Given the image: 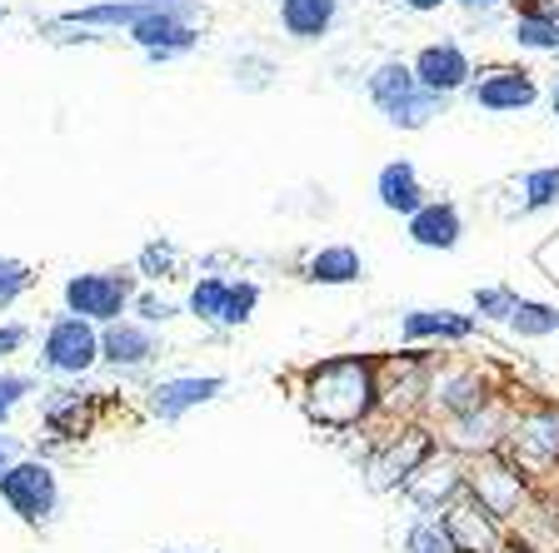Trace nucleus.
I'll list each match as a JSON object with an SVG mask.
<instances>
[{
  "instance_id": "1",
  "label": "nucleus",
  "mask_w": 559,
  "mask_h": 553,
  "mask_svg": "<svg viewBox=\"0 0 559 553\" xmlns=\"http://www.w3.org/2000/svg\"><path fill=\"white\" fill-rule=\"evenodd\" d=\"M295 404L320 429H370L380 424V359L374 354H330L295 374Z\"/></svg>"
},
{
  "instance_id": "2",
  "label": "nucleus",
  "mask_w": 559,
  "mask_h": 553,
  "mask_svg": "<svg viewBox=\"0 0 559 553\" xmlns=\"http://www.w3.org/2000/svg\"><path fill=\"white\" fill-rule=\"evenodd\" d=\"M500 454L520 464L535 484L555 479L559 473V399H514Z\"/></svg>"
},
{
  "instance_id": "3",
  "label": "nucleus",
  "mask_w": 559,
  "mask_h": 553,
  "mask_svg": "<svg viewBox=\"0 0 559 553\" xmlns=\"http://www.w3.org/2000/svg\"><path fill=\"white\" fill-rule=\"evenodd\" d=\"M365 95H370V105L384 116V125H395V130H425L435 116L450 110V100L425 91V85L415 81L409 60H400V56H384L380 65L365 75Z\"/></svg>"
},
{
  "instance_id": "4",
  "label": "nucleus",
  "mask_w": 559,
  "mask_h": 553,
  "mask_svg": "<svg viewBox=\"0 0 559 553\" xmlns=\"http://www.w3.org/2000/svg\"><path fill=\"white\" fill-rule=\"evenodd\" d=\"M440 449L430 419H405V424H384V434H374L370 454H365V484L374 494H400L405 479Z\"/></svg>"
},
{
  "instance_id": "5",
  "label": "nucleus",
  "mask_w": 559,
  "mask_h": 553,
  "mask_svg": "<svg viewBox=\"0 0 559 553\" xmlns=\"http://www.w3.org/2000/svg\"><path fill=\"white\" fill-rule=\"evenodd\" d=\"M510 394L500 384V374L479 359H435V374H430V399H425V419H460V414H475L485 409L489 399Z\"/></svg>"
},
{
  "instance_id": "6",
  "label": "nucleus",
  "mask_w": 559,
  "mask_h": 553,
  "mask_svg": "<svg viewBox=\"0 0 559 553\" xmlns=\"http://www.w3.org/2000/svg\"><path fill=\"white\" fill-rule=\"evenodd\" d=\"M465 494L485 508L489 519L514 524V519H524V514L535 508V479H530V473H524L514 459H504V454L495 449V454L469 459Z\"/></svg>"
},
{
  "instance_id": "7",
  "label": "nucleus",
  "mask_w": 559,
  "mask_h": 553,
  "mask_svg": "<svg viewBox=\"0 0 559 553\" xmlns=\"http://www.w3.org/2000/svg\"><path fill=\"white\" fill-rule=\"evenodd\" d=\"M430 374H435V354H425V349L405 345L400 354H384L380 359V424L425 419Z\"/></svg>"
},
{
  "instance_id": "8",
  "label": "nucleus",
  "mask_w": 559,
  "mask_h": 553,
  "mask_svg": "<svg viewBox=\"0 0 559 553\" xmlns=\"http://www.w3.org/2000/svg\"><path fill=\"white\" fill-rule=\"evenodd\" d=\"M60 300H66V314H81L95 329L116 324L130 314L135 304V275L126 269H85V275H70L60 285Z\"/></svg>"
},
{
  "instance_id": "9",
  "label": "nucleus",
  "mask_w": 559,
  "mask_h": 553,
  "mask_svg": "<svg viewBox=\"0 0 559 553\" xmlns=\"http://www.w3.org/2000/svg\"><path fill=\"white\" fill-rule=\"evenodd\" d=\"M100 364V329L81 314H56L40 335V369L56 380H81Z\"/></svg>"
},
{
  "instance_id": "10",
  "label": "nucleus",
  "mask_w": 559,
  "mask_h": 553,
  "mask_svg": "<svg viewBox=\"0 0 559 553\" xmlns=\"http://www.w3.org/2000/svg\"><path fill=\"white\" fill-rule=\"evenodd\" d=\"M469 105L485 110V116H524L539 105V81L530 65H510V60H495V65H479L475 81H469Z\"/></svg>"
},
{
  "instance_id": "11",
  "label": "nucleus",
  "mask_w": 559,
  "mask_h": 553,
  "mask_svg": "<svg viewBox=\"0 0 559 553\" xmlns=\"http://www.w3.org/2000/svg\"><path fill=\"white\" fill-rule=\"evenodd\" d=\"M0 498L21 524H46L60 508V479L46 459H15L0 469Z\"/></svg>"
},
{
  "instance_id": "12",
  "label": "nucleus",
  "mask_w": 559,
  "mask_h": 553,
  "mask_svg": "<svg viewBox=\"0 0 559 553\" xmlns=\"http://www.w3.org/2000/svg\"><path fill=\"white\" fill-rule=\"evenodd\" d=\"M465 473H469V459H460L454 449H435L430 459H425V464H419V469L405 479V489H400V494H405L409 504L419 508V514L440 519L444 508H450L454 498L465 494Z\"/></svg>"
},
{
  "instance_id": "13",
  "label": "nucleus",
  "mask_w": 559,
  "mask_h": 553,
  "mask_svg": "<svg viewBox=\"0 0 559 553\" xmlns=\"http://www.w3.org/2000/svg\"><path fill=\"white\" fill-rule=\"evenodd\" d=\"M510 409H514V394H500V399H489L485 409H475V414L444 419V424H440V449H454L460 459H479V454H495V449L504 444V424H510Z\"/></svg>"
},
{
  "instance_id": "14",
  "label": "nucleus",
  "mask_w": 559,
  "mask_h": 553,
  "mask_svg": "<svg viewBox=\"0 0 559 553\" xmlns=\"http://www.w3.org/2000/svg\"><path fill=\"white\" fill-rule=\"evenodd\" d=\"M409 70H415V81L425 85V91L444 95V100L465 95L469 81H475V60H469V50L460 46V40H430V46H419Z\"/></svg>"
},
{
  "instance_id": "15",
  "label": "nucleus",
  "mask_w": 559,
  "mask_h": 553,
  "mask_svg": "<svg viewBox=\"0 0 559 553\" xmlns=\"http://www.w3.org/2000/svg\"><path fill=\"white\" fill-rule=\"evenodd\" d=\"M221 394H225L221 374H175V380H160L145 394V409H151L160 424H180L186 414H195L200 404H215Z\"/></svg>"
},
{
  "instance_id": "16",
  "label": "nucleus",
  "mask_w": 559,
  "mask_h": 553,
  "mask_svg": "<svg viewBox=\"0 0 559 553\" xmlns=\"http://www.w3.org/2000/svg\"><path fill=\"white\" fill-rule=\"evenodd\" d=\"M130 46L151 65H165V60H180L200 46V25L190 21H175V15H160V11H145L135 25H130Z\"/></svg>"
},
{
  "instance_id": "17",
  "label": "nucleus",
  "mask_w": 559,
  "mask_h": 553,
  "mask_svg": "<svg viewBox=\"0 0 559 553\" xmlns=\"http://www.w3.org/2000/svg\"><path fill=\"white\" fill-rule=\"evenodd\" d=\"M440 524H444V533H450L454 553H495L504 543V524L489 519L469 494L454 498V504L440 514Z\"/></svg>"
},
{
  "instance_id": "18",
  "label": "nucleus",
  "mask_w": 559,
  "mask_h": 553,
  "mask_svg": "<svg viewBox=\"0 0 559 553\" xmlns=\"http://www.w3.org/2000/svg\"><path fill=\"white\" fill-rule=\"evenodd\" d=\"M479 335V320L475 314H460V310H409L400 320V339L409 349H425V345H469Z\"/></svg>"
},
{
  "instance_id": "19",
  "label": "nucleus",
  "mask_w": 559,
  "mask_h": 553,
  "mask_svg": "<svg viewBox=\"0 0 559 553\" xmlns=\"http://www.w3.org/2000/svg\"><path fill=\"white\" fill-rule=\"evenodd\" d=\"M155 354H160V339H155L151 324L116 320V324H105V329H100V364L120 369V374H130V369H145Z\"/></svg>"
},
{
  "instance_id": "20",
  "label": "nucleus",
  "mask_w": 559,
  "mask_h": 553,
  "mask_svg": "<svg viewBox=\"0 0 559 553\" xmlns=\"http://www.w3.org/2000/svg\"><path fill=\"white\" fill-rule=\"evenodd\" d=\"M405 230H409V244H419V250L450 254L454 244L465 240V215H460L454 200H425V205L405 219Z\"/></svg>"
},
{
  "instance_id": "21",
  "label": "nucleus",
  "mask_w": 559,
  "mask_h": 553,
  "mask_svg": "<svg viewBox=\"0 0 559 553\" xmlns=\"http://www.w3.org/2000/svg\"><path fill=\"white\" fill-rule=\"evenodd\" d=\"M374 200H380V209L409 219L425 200H430V190H425V180H419V170L409 160H390V165H380V175H374Z\"/></svg>"
},
{
  "instance_id": "22",
  "label": "nucleus",
  "mask_w": 559,
  "mask_h": 553,
  "mask_svg": "<svg viewBox=\"0 0 559 553\" xmlns=\"http://www.w3.org/2000/svg\"><path fill=\"white\" fill-rule=\"evenodd\" d=\"M335 21H340V0H280V25L300 46L325 40L335 31Z\"/></svg>"
},
{
  "instance_id": "23",
  "label": "nucleus",
  "mask_w": 559,
  "mask_h": 553,
  "mask_svg": "<svg viewBox=\"0 0 559 553\" xmlns=\"http://www.w3.org/2000/svg\"><path fill=\"white\" fill-rule=\"evenodd\" d=\"M305 279H310V285H325V289L360 285L365 279V254L355 250V244H320V250L305 260Z\"/></svg>"
},
{
  "instance_id": "24",
  "label": "nucleus",
  "mask_w": 559,
  "mask_h": 553,
  "mask_svg": "<svg viewBox=\"0 0 559 553\" xmlns=\"http://www.w3.org/2000/svg\"><path fill=\"white\" fill-rule=\"evenodd\" d=\"M95 409H100V399L95 394H81V389H56L46 399V409H40V419H46V429L56 438H81L85 429L95 424Z\"/></svg>"
},
{
  "instance_id": "25",
  "label": "nucleus",
  "mask_w": 559,
  "mask_h": 553,
  "mask_svg": "<svg viewBox=\"0 0 559 553\" xmlns=\"http://www.w3.org/2000/svg\"><path fill=\"white\" fill-rule=\"evenodd\" d=\"M145 11H151L145 0H91V5L66 11L60 21L81 25V31H95V35H120V31H130V25H135Z\"/></svg>"
},
{
  "instance_id": "26",
  "label": "nucleus",
  "mask_w": 559,
  "mask_h": 553,
  "mask_svg": "<svg viewBox=\"0 0 559 553\" xmlns=\"http://www.w3.org/2000/svg\"><path fill=\"white\" fill-rule=\"evenodd\" d=\"M555 205H559V165H539V170L520 175L510 215H545Z\"/></svg>"
},
{
  "instance_id": "27",
  "label": "nucleus",
  "mask_w": 559,
  "mask_h": 553,
  "mask_svg": "<svg viewBox=\"0 0 559 553\" xmlns=\"http://www.w3.org/2000/svg\"><path fill=\"white\" fill-rule=\"evenodd\" d=\"M510 40L530 56H559V21L555 15H514Z\"/></svg>"
},
{
  "instance_id": "28",
  "label": "nucleus",
  "mask_w": 559,
  "mask_h": 553,
  "mask_svg": "<svg viewBox=\"0 0 559 553\" xmlns=\"http://www.w3.org/2000/svg\"><path fill=\"white\" fill-rule=\"evenodd\" d=\"M510 329L520 339H549V335H559V304L524 300V294H520V304H514V314H510Z\"/></svg>"
},
{
  "instance_id": "29",
  "label": "nucleus",
  "mask_w": 559,
  "mask_h": 553,
  "mask_svg": "<svg viewBox=\"0 0 559 553\" xmlns=\"http://www.w3.org/2000/svg\"><path fill=\"white\" fill-rule=\"evenodd\" d=\"M260 310V285L255 279H230L225 285V304H221V324L215 329H245Z\"/></svg>"
},
{
  "instance_id": "30",
  "label": "nucleus",
  "mask_w": 559,
  "mask_h": 553,
  "mask_svg": "<svg viewBox=\"0 0 559 553\" xmlns=\"http://www.w3.org/2000/svg\"><path fill=\"white\" fill-rule=\"evenodd\" d=\"M225 285H230L225 275H200L195 285H190V294H186V314H190V320H200V324H221Z\"/></svg>"
},
{
  "instance_id": "31",
  "label": "nucleus",
  "mask_w": 559,
  "mask_h": 553,
  "mask_svg": "<svg viewBox=\"0 0 559 553\" xmlns=\"http://www.w3.org/2000/svg\"><path fill=\"white\" fill-rule=\"evenodd\" d=\"M31 289H35V269L25 260H15V254H0V314L15 310Z\"/></svg>"
},
{
  "instance_id": "32",
  "label": "nucleus",
  "mask_w": 559,
  "mask_h": 553,
  "mask_svg": "<svg viewBox=\"0 0 559 553\" xmlns=\"http://www.w3.org/2000/svg\"><path fill=\"white\" fill-rule=\"evenodd\" d=\"M514 304H520V294H514L510 285H485V289H475V320H479V324H510Z\"/></svg>"
},
{
  "instance_id": "33",
  "label": "nucleus",
  "mask_w": 559,
  "mask_h": 553,
  "mask_svg": "<svg viewBox=\"0 0 559 553\" xmlns=\"http://www.w3.org/2000/svg\"><path fill=\"white\" fill-rule=\"evenodd\" d=\"M135 269H140V275H151V279H170L175 269H180V250H175L170 240H151V244H140Z\"/></svg>"
},
{
  "instance_id": "34",
  "label": "nucleus",
  "mask_w": 559,
  "mask_h": 553,
  "mask_svg": "<svg viewBox=\"0 0 559 553\" xmlns=\"http://www.w3.org/2000/svg\"><path fill=\"white\" fill-rule=\"evenodd\" d=\"M405 553H454V543L440 519H415L405 529Z\"/></svg>"
},
{
  "instance_id": "35",
  "label": "nucleus",
  "mask_w": 559,
  "mask_h": 553,
  "mask_svg": "<svg viewBox=\"0 0 559 553\" xmlns=\"http://www.w3.org/2000/svg\"><path fill=\"white\" fill-rule=\"evenodd\" d=\"M31 389H35L31 374H11V369H0V424H5V419H11L15 409H21L25 394H31Z\"/></svg>"
},
{
  "instance_id": "36",
  "label": "nucleus",
  "mask_w": 559,
  "mask_h": 553,
  "mask_svg": "<svg viewBox=\"0 0 559 553\" xmlns=\"http://www.w3.org/2000/svg\"><path fill=\"white\" fill-rule=\"evenodd\" d=\"M130 314H140V324H165V320H175V304L165 300V294H145V289H135Z\"/></svg>"
},
{
  "instance_id": "37",
  "label": "nucleus",
  "mask_w": 559,
  "mask_h": 553,
  "mask_svg": "<svg viewBox=\"0 0 559 553\" xmlns=\"http://www.w3.org/2000/svg\"><path fill=\"white\" fill-rule=\"evenodd\" d=\"M151 11L175 15V21H190V25H205V0H145Z\"/></svg>"
},
{
  "instance_id": "38",
  "label": "nucleus",
  "mask_w": 559,
  "mask_h": 553,
  "mask_svg": "<svg viewBox=\"0 0 559 553\" xmlns=\"http://www.w3.org/2000/svg\"><path fill=\"white\" fill-rule=\"evenodd\" d=\"M25 345H31V329H25L21 320H5V324H0V359L21 354Z\"/></svg>"
},
{
  "instance_id": "39",
  "label": "nucleus",
  "mask_w": 559,
  "mask_h": 553,
  "mask_svg": "<svg viewBox=\"0 0 559 553\" xmlns=\"http://www.w3.org/2000/svg\"><path fill=\"white\" fill-rule=\"evenodd\" d=\"M454 5H460L469 21H489V15H500L504 0H454Z\"/></svg>"
},
{
  "instance_id": "40",
  "label": "nucleus",
  "mask_w": 559,
  "mask_h": 553,
  "mask_svg": "<svg viewBox=\"0 0 559 553\" xmlns=\"http://www.w3.org/2000/svg\"><path fill=\"white\" fill-rule=\"evenodd\" d=\"M495 553H545V549H539L530 533H504V543H500Z\"/></svg>"
},
{
  "instance_id": "41",
  "label": "nucleus",
  "mask_w": 559,
  "mask_h": 553,
  "mask_svg": "<svg viewBox=\"0 0 559 553\" xmlns=\"http://www.w3.org/2000/svg\"><path fill=\"white\" fill-rule=\"evenodd\" d=\"M400 5L415 15H435V11H444V5H454V0H400Z\"/></svg>"
},
{
  "instance_id": "42",
  "label": "nucleus",
  "mask_w": 559,
  "mask_h": 553,
  "mask_svg": "<svg viewBox=\"0 0 559 553\" xmlns=\"http://www.w3.org/2000/svg\"><path fill=\"white\" fill-rule=\"evenodd\" d=\"M545 100H549V116H555V120H559V75H555V81H549Z\"/></svg>"
},
{
  "instance_id": "43",
  "label": "nucleus",
  "mask_w": 559,
  "mask_h": 553,
  "mask_svg": "<svg viewBox=\"0 0 559 553\" xmlns=\"http://www.w3.org/2000/svg\"><path fill=\"white\" fill-rule=\"evenodd\" d=\"M11 464V444H5V434H0V469Z\"/></svg>"
},
{
  "instance_id": "44",
  "label": "nucleus",
  "mask_w": 559,
  "mask_h": 553,
  "mask_svg": "<svg viewBox=\"0 0 559 553\" xmlns=\"http://www.w3.org/2000/svg\"><path fill=\"white\" fill-rule=\"evenodd\" d=\"M5 21H11V11H5V0H0V25H5Z\"/></svg>"
},
{
  "instance_id": "45",
  "label": "nucleus",
  "mask_w": 559,
  "mask_h": 553,
  "mask_svg": "<svg viewBox=\"0 0 559 553\" xmlns=\"http://www.w3.org/2000/svg\"><path fill=\"white\" fill-rule=\"evenodd\" d=\"M175 553H200V549H175Z\"/></svg>"
}]
</instances>
